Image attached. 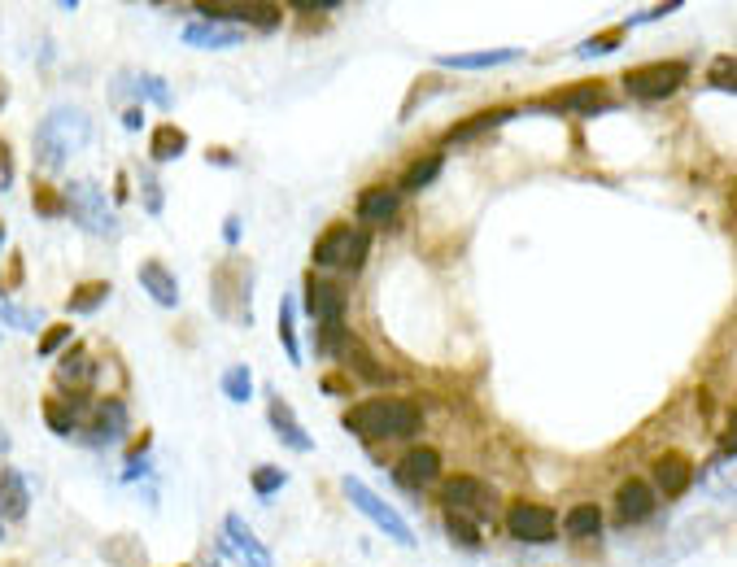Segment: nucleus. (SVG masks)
<instances>
[{
  "mask_svg": "<svg viewBox=\"0 0 737 567\" xmlns=\"http://www.w3.org/2000/svg\"><path fill=\"white\" fill-rule=\"evenodd\" d=\"M223 541H227V550H232V559H240L245 567H275V554L253 537V528L240 520L236 511L223 515Z\"/></svg>",
  "mask_w": 737,
  "mask_h": 567,
  "instance_id": "obj_9",
  "label": "nucleus"
},
{
  "mask_svg": "<svg viewBox=\"0 0 737 567\" xmlns=\"http://www.w3.org/2000/svg\"><path fill=\"white\" fill-rule=\"evenodd\" d=\"M179 153H188V136H184V131H179L175 123L153 127V136H149V158H153V162H175Z\"/></svg>",
  "mask_w": 737,
  "mask_h": 567,
  "instance_id": "obj_25",
  "label": "nucleus"
},
{
  "mask_svg": "<svg viewBox=\"0 0 737 567\" xmlns=\"http://www.w3.org/2000/svg\"><path fill=\"white\" fill-rule=\"evenodd\" d=\"M341 358H345V367L354 371V376H362L367 384H389V380H393L389 371H384V367H380L376 358H371L362 345H345V354H341Z\"/></svg>",
  "mask_w": 737,
  "mask_h": 567,
  "instance_id": "obj_31",
  "label": "nucleus"
},
{
  "mask_svg": "<svg viewBox=\"0 0 737 567\" xmlns=\"http://www.w3.org/2000/svg\"><path fill=\"white\" fill-rule=\"evenodd\" d=\"M219 389H223V397H232L236 406L253 402V376H249V367H245V363L227 367V371H223V380H219Z\"/></svg>",
  "mask_w": 737,
  "mask_h": 567,
  "instance_id": "obj_35",
  "label": "nucleus"
},
{
  "mask_svg": "<svg viewBox=\"0 0 737 567\" xmlns=\"http://www.w3.org/2000/svg\"><path fill=\"white\" fill-rule=\"evenodd\" d=\"M192 14L201 22H223V27H258V31H275L280 27V5H192Z\"/></svg>",
  "mask_w": 737,
  "mask_h": 567,
  "instance_id": "obj_8",
  "label": "nucleus"
},
{
  "mask_svg": "<svg viewBox=\"0 0 737 567\" xmlns=\"http://www.w3.org/2000/svg\"><path fill=\"white\" fill-rule=\"evenodd\" d=\"M511 118H515L511 105H498V110H485V114L467 118V123H458V127L450 131V140H471V136H480V131H493V127L511 123Z\"/></svg>",
  "mask_w": 737,
  "mask_h": 567,
  "instance_id": "obj_30",
  "label": "nucleus"
},
{
  "mask_svg": "<svg viewBox=\"0 0 737 567\" xmlns=\"http://www.w3.org/2000/svg\"><path fill=\"white\" fill-rule=\"evenodd\" d=\"M123 432H127V402L123 397H101V402L92 406V419H88V445H114V441H123Z\"/></svg>",
  "mask_w": 737,
  "mask_h": 567,
  "instance_id": "obj_10",
  "label": "nucleus"
},
{
  "mask_svg": "<svg viewBox=\"0 0 737 567\" xmlns=\"http://www.w3.org/2000/svg\"><path fill=\"white\" fill-rule=\"evenodd\" d=\"M441 166H445L441 153H428V158H419V162L402 175V188H397V192H424V188H432V179L441 175Z\"/></svg>",
  "mask_w": 737,
  "mask_h": 567,
  "instance_id": "obj_32",
  "label": "nucleus"
},
{
  "mask_svg": "<svg viewBox=\"0 0 737 567\" xmlns=\"http://www.w3.org/2000/svg\"><path fill=\"white\" fill-rule=\"evenodd\" d=\"M267 424L275 428V437H280V445H288V450H297V454H310V450H314V437H310L306 428H301V419L293 415V410H288L284 397H271Z\"/></svg>",
  "mask_w": 737,
  "mask_h": 567,
  "instance_id": "obj_14",
  "label": "nucleus"
},
{
  "mask_svg": "<svg viewBox=\"0 0 737 567\" xmlns=\"http://www.w3.org/2000/svg\"><path fill=\"white\" fill-rule=\"evenodd\" d=\"M110 280H92V284H79L75 293L66 297V310L70 315H96V310L105 306V301H110Z\"/></svg>",
  "mask_w": 737,
  "mask_h": 567,
  "instance_id": "obj_27",
  "label": "nucleus"
},
{
  "mask_svg": "<svg viewBox=\"0 0 737 567\" xmlns=\"http://www.w3.org/2000/svg\"><path fill=\"white\" fill-rule=\"evenodd\" d=\"M306 288H310V297H306L310 315L319 323H341V315H345V293H341V288L319 284V280H306Z\"/></svg>",
  "mask_w": 737,
  "mask_h": 567,
  "instance_id": "obj_24",
  "label": "nucleus"
},
{
  "mask_svg": "<svg viewBox=\"0 0 737 567\" xmlns=\"http://www.w3.org/2000/svg\"><path fill=\"white\" fill-rule=\"evenodd\" d=\"M445 533L454 537V546H467V550L480 546V528L471 524V520H463L458 511H445Z\"/></svg>",
  "mask_w": 737,
  "mask_h": 567,
  "instance_id": "obj_37",
  "label": "nucleus"
},
{
  "mask_svg": "<svg viewBox=\"0 0 737 567\" xmlns=\"http://www.w3.org/2000/svg\"><path fill=\"white\" fill-rule=\"evenodd\" d=\"M371 240L358 227H332L328 236H319L314 245V267H328V271H362L367 262Z\"/></svg>",
  "mask_w": 737,
  "mask_h": 567,
  "instance_id": "obj_6",
  "label": "nucleus"
},
{
  "mask_svg": "<svg viewBox=\"0 0 737 567\" xmlns=\"http://www.w3.org/2000/svg\"><path fill=\"white\" fill-rule=\"evenodd\" d=\"M205 158H210L214 166H236V158H232V153H227V149H210V153H205Z\"/></svg>",
  "mask_w": 737,
  "mask_h": 567,
  "instance_id": "obj_48",
  "label": "nucleus"
},
{
  "mask_svg": "<svg viewBox=\"0 0 737 567\" xmlns=\"http://www.w3.org/2000/svg\"><path fill=\"white\" fill-rule=\"evenodd\" d=\"M345 345H349L345 323H319V354L323 358H341Z\"/></svg>",
  "mask_w": 737,
  "mask_h": 567,
  "instance_id": "obj_38",
  "label": "nucleus"
},
{
  "mask_svg": "<svg viewBox=\"0 0 737 567\" xmlns=\"http://www.w3.org/2000/svg\"><path fill=\"white\" fill-rule=\"evenodd\" d=\"M280 349L288 354V363L301 367V341H297V310H293V297H280Z\"/></svg>",
  "mask_w": 737,
  "mask_h": 567,
  "instance_id": "obj_33",
  "label": "nucleus"
},
{
  "mask_svg": "<svg viewBox=\"0 0 737 567\" xmlns=\"http://www.w3.org/2000/svg\"><path fill=\"white\" fill-rule=\"evenodd\" d=\"M0 249H5V227H0Z\"/></svg>",
  "mask_w": 737,
  "mask_h": 567,
  "instance_id": "obj_51",
  "label": "nucleus"
},
{
  "mask_svg": "<svg viewBox=\"0 0 737 567\" xmlns=\"http://www.w3.org/2000/svg\"><path fill=\"white\" fill-rule=\"evenodd\" d=\"M70 336H75V328H70V323H53V328L40 332V345H35V354H40V358H53L62 345H70Z\"/></svg>",
  "mask_w": 737,
  "mask_h": 567,
  "instance_id": "obj_39",
  "label": "nucleus"
},
{
  "mask_svg": "<svg viewBox=\"0 0 737 567\" xmlns=\"http://www.w3.org/2000/svg\"><path fill=\"white\" fill-rule=\"evenodd\" d=\"M223 240H227V245H240V219H236V214L223 223Z\"/></svg>",
  "mask_w": 737,
  "mask_h": 567,
  "instance_id": "obj_47",
  "label": "nucleus"
},
{
  "mask_svg": "<svg viewBox=\"0 0 737 567\" xmlns=\"http://www.w3.org/2000/svg\"><path fill=\"white\" fill-rule=\"evenodd\" d=\"M9 454V432H5V424H0V458Z\"/></svg>",
  "mask_w": 737,
  "mask_h": 567,
  "instance_id": "obj_49",
  "label": "nucleus"
},
{
  "mask_svg": "<svg viewBox=\"0 0 737 567\" xmlns=\"http://www.w3.org/2000/svg\"><path fill=\"white\" fill-rule=\"evenodd\" d=\"M397 205H402V192L397 188H367L358 197V219L362 223H389V219H397Z\"/></svg>",
  "mask_w": 737,
  "mask_h": 567,
  "instance_id": "obj_23",
  "label": "nucleus"
},
{
  "mask_svg": "<svg viewBox=\"0 0 737 567\" xmlns=\"http://www.w3.org/2000/svg\"><path fill=\"white\" fill-rule=\"evenodd\" d=\"M685 75H690L685 62H646V66L624 70L620 83L628 96H637V101H668V96L681 92Z\"/></svg>",
  "mask_w": 737,
  "mask_h": 567,
  "instance_id": "obj_5",
  "label": "nucleus"
},
{
  "mask_svg": "<svg viewBox=\"0 0 737 567\" xmlns=\"http://www.w3.org/2000/svg\"><path fill=\"white\" fill-rule=\"evenodd\" d=\"M92 380H96V363H92V354H88L83 345H70L66 354H62V363H57V384H62L66 393H83Z\"/></svg>",
  "mask_w": 737,
  "mask_h": 567,
  "instance_id": "obj_19",
  "label": "nucleus"
},
{
  "mask_svg": "<svg viewBox=\"0 0 737 567\" xmlns=\"http://www.w3.org/2000/svg\"><path fill=\"white\" fill-rule=\"evenodd\" d=\"M650 472H655V485H650V489L668 493V498H681V493L690 489V480H694V463L681 450H668V454L655 458V467H650Z\"/></svg>",
  "mask_w": 737,
  "mask_h": 567,
  "instance_id": "obj_13",
  "label": "nucleus"
},
{
  "mask_svg": "<svg viewBox=\"0 0 737 567\" xmlns=\"http://www.w3.org/2000/svg\"><path fill=\"white\" fill-rule=\"evenodd\" d=\"M437 476H441V454L432 450V445H415L393 472V480L406 489H428Z\"/></svg>",
  "mask_w": 737,
  "mask_h": 567,
  "instance_id": "obj_12",
  "label": "nucleus"
},
{
  "mask_svg": "<svg viewBox=\"0 0 737 567\" xmlns=\"http://www.w3.org/2000/svg\"><path fill=\"white\" fill-rule=\"evenodd\" d=\"M249 284H253V275H249V267H245V275H240V288H236V297H240V323H249ZM232 315V301H227V280H223V271L214 275V315Z\"/></svg>",
  "mask_w": 737,
  "mask_h": 567,
  "instance_id": "obj_34",
  "label": "nucleus"
},
{
  "mask_svg": "<svg viewBox=\"0 0 737 567\" xmlns=\"http://www.w3.org/2000/svg\"><path fill=\"white\" fill-rule=\"evenodd\" d=\"M341 424L358 441H410L424 432V410L410 397H371V402L349 406Z\"/></svg>",
  "mask_w": 737,
  "mask_h": 567,
  "instance_id": "obj_1",
  "label": "nucleus"
},
{
  "mask_svg": "<svg viewBox=\"0 0 737 567\" xmlns=\"http://www.w3.org/2000/svg\"><path fill=\"white\" fill-rule=\"evenodd\" d=\"M550 105H554V110H567V114H602V110L611 105V96H607V88H602V83H581V88L554 96Z\"/></svg>",
  "mask_w": 737,
  "mask_h": 567,
  "instance_id": "obj_22",
  "label": "nucleus"
},
{
  "mask_svg": "<svg viewBox=\"0 0 737 567\" xmlns=\"http://www.w3.org/2000/svg\"><path fill=\"white\" fill-rule=\"evenodd\" d=\"M136 280H140L144 293H149V297L157 301V306H166V310H175V306H179V280L171 275V267H166V262H157V258L140 262Z\"/></svg>",
  "mask_w": 737,
  "mask_h": 567,
  "instance_id": "obj_17",
  "label": "nucleus"
},
{
  "mask_svg": "<svg viewBox=\"0 0 737 567\" xmlns=\"http://www.w3.org/2000/svg\"><path fill=\"white\" fill-rule=\"evenodd\" d=\"M66 201V214L75 219L83 232L101 236V240H114L118 236V219H114V205L105 201V192L92 184V179H79V184H70L62 192Z\"/></svg>",
  "mask_w": 737,
  "mask_h": 567,
  "instance_id": "obj_3",
  "label": "nucleus"
},
{
  "mask_svg": "<svg viewBox=\"0 0 737 567\" xmlns=\"http://www.w3.org/2000/svg\"><path fill=\"white\" fill-rule=\"evenodd\" d=\"M245 31L240 27H223V22H188L184 27V44L188 48H210V53H223V48H240Z\"/></svg>",
  "mask_w": 737,
  "mask_h": 567,
  "instance_id": "obj_18",
  "label": "nucleus"
},
{
  "mask_svg": "<svg viewBox=\"0 0 737 567\" xmlns=\"http://www.w3.org/2000/svg\"><path fill=\"white\" fill-rule=\"evenodd\" d=\"M123 127H127V131H140V127H144V110H140V105H131V110L123 114Z\"/></svg>",
  "mask_w": 737,
  "mask_h": 567,
  "instance_id": "obj_46",
  "label": "nucleus"
},
{
  "mask_svg": "<svg viewBox=\"0 0 737 567\" xmlns=\"http://www.w3.org/2000/svg\"><path fill=\"white\" fill-rule=\"evenodd\" d=\"M524 57V48H485V53H441L437 66L445 70H493V66H511Z\"/></svg>",
  "mask_w": 737,
  "mask_h": 567,
  "instance_id": "obj_20",
  "label": "nucleus"
},
{
  "mask_svg": "<svg viewBox=\"0 0 737 567\" xmlns=\"http://www.w3.org/2000/svg\"><path fill=\"white\" fill-rule=\"evenodd\" d=\"M676 9H681V0H668V5H655V9H637V14H628V18H624V27H642V22H659V18L676 14Z\"/></svg>",
  "mask_w": 737,
  "mask_h": 567,
  "instance_id": "obj_42",
  "label": "nucleus"
},
{
  "mask_svg": "<svg viewBox=\"0 0 737 567\" xmlns=\"http://www.w3.org/2000/svg\"><path fill=\"white\" fill-rule=\"evenodd\" d=\"M563 528H567V537H598L602 533V506H594V502L572 506V511H567V520H563Z\"/></svg>",
  "mask_w": 737,
  "mask_h": 567,
  "instance_id": "obj_29",
  "label": "nucleus"
},
{
  "mask_svg": "<svg viewBox=\"0 0 737 567\" xmlns=\"http://www.w3.org/2000/svg\"><path fill=\"white\" fill-rule=\"evenodd\" d=\"M0 323H9L14 332H44V310L18 306V301H9V293L0 288Z\"/></svg>",
  "mask_w": 737,
  "mask_h": 567,
  "instance_id": "obj_26",
  "label": "nucleus"
},
{
  "mask_svg": "<svg viewBox=\"0 0 737 567\" xmlns=\"http://www.w3.org/2000/svg\"><path fill=\"white\" fill-rule=\"evenodd\" d=\"M341 489H345V498L354 502V511H358V515H367V520L376 524L384 537H393L397 546H415V528H410V524L402 520V515H397L393 506L380 498L376 489H367L358 476H345V480H341Z\"/></svg>",
  "mask_w": 737,
  "mask_h": 567,
  "instance_id": "obj_4",
  "label": "nucleus"
},
{
  "mask_svg": "<svg viewBox=\"0 0 737 567\" xmlns=\"http://www.w3.org/2000/svg\"><path fill=\"white\" fill-rule=\"evenodd\" d=\"M83 144H92V118L75 110V105H57L44 114V123L35 127V166L40 171H62Z\"/></svg>",
  "mask_w": 737,
  "mask_h": 567,
  "instance_id": "obj_2",
  "label": "nucleus"
},
{
  "mask_svg": "<svg viewBox=\"0 0 737 567\" xmlns=\"http://www.w3.org/2000/svg\"><path fill=\"white\" fill-rule=\"evenodd\" d=\"M140 188H144V210H149L153 219H157V214L166 210V197H162V184L153 179V171H144V175H140Z\"/></svg>",
  "mask_w": 737,
  "mask_h": 567,
  "instance_id": "obj_41",
  "label": "nucleus"
},
{
  "mask_svg": "<svg viewBox=\"0 0 737 567\" xmlns=\"http://www.w3.org/2000/svg\"><path fill=\"white\" fill-rule=\"evenodd\" d=\"M31 511V489L22 472L14 467H0V524H22Z\"/></svg>",
  "mask_w": 737,
  "mask_h": 567,
  "instance_id": "obj_15",
  "label": "nucleus"
},
{
  "mask_svg": "<svg viewBox=\"0 0 737 567\" xmlns=\"http://www.w3.org/2000/svg\"><path fill=\"white\" fill-rule=\"evenodd\" d=\"M441 502H445V511H480L485 506V485H480L476 476H450L441 485Z\"/></svg>",
  "mask_w": 737,
  "mask_h": 567,
  "instance_id": "obj_21",
  "label": "nucleus"
},
{
  "mask_svg": "<svg viewBox=\"0 0 737 567\" xmlns=\"http://www.w3.org/2000/svg\"><path fill=\"white\" fill-rule=\"evenodd\" d=\"M655 489L646 485L642 476H628L620 489H615V515H620L624 524H642V520H650L655 515Z\"/></svg>",
  "mask_w": 737,
  "mask_h": 567,
  "instance_id": "obj_11",
  "label": "nucleus"
},
{
  "mask_svg": "<svg viewBox=\"0 0 737 567\" xmlns=\"http://www.w3.org/2000/svg\"><path fill=\"white\" fill-rule=\"evenodd\" d=\"M615 48H620V31H607V35H589V40L576 48V57H607V53H615Z\"/></svg>",
  "mask_w": 737,
  "mask_h": 567,
  "instance_id": "obj_40",
  "label": "nucleus"
},
{
  "mask_svg": "<svg viewBox=\"0 0 737 567\" xmlns=\"http://www.w3.org/2000/svg\"><path fill=\"white\" fill-rule=\"evenodd\" d=\"M83 410H88V393L44 397V424H48V432H57V437H75Z\"/></svg>",
  "mask_w": 737,
  "mask_h": 567,
  "instance_id": "obj_16",
  "label": "nucleus"
},
{
  "mask_svg": "<svg viewBox=\"0 0 737 567\" xmlns=\"http://www.w3.org/2000/svg\"><path fill=\"white\" fill-rule=\"evenodd\" d=\"M136 83H123V88H114V96L118 92H136L140 101H153L157 110H171L175 105V92L166 88V79H157V75H131Z\"/></svg>",
  "mask_w": 737,
  "mask_h": 567,
  "instance_id": "obj_28",
  "label": "nucleus"
},
{
  "mask_svg": "<svg viewBox=\"0 0 737 567\" xmlns=\"http://www.w3.org/2000/svg\"><path fill=\"white\" fill-rule=\"evenodd\" d=\"M506 533L524 546H550L554 541V511L541 502H511L506 511Z\"/></svg>",
  "mask_w": 737,
  "mask_h": 567,
  "instance_id": "obj_7",
  "label": "nucleus"
},
{
  "mask_svg": "<svg viewBox=\"0 0 737 567\" xmlns=\"http://www.w3.org/2000/svg\"><path fill=\"white\" fill-rule=\"evenodd\" d=\"M9 188H14V153L0 140V192H9Z\"/></svg>",
  "mask_w": 737,
  "mask_h": 567,
  "instance_id": "obj_45",
  "label": "nucleus"
},
{
  "mask_svg": "<svg viewBox=\"0 0 737 567\" xmlns=\"http://www.w3.org/2000/svg\"><path fill=\"white\" fill-rule=\"evenodd\" d=\"M35 214H40V219H53V214H66V201L57 197V192H48V188H35Z\"/></svg>",
  "mask_w": 737,
  "mask_h": 567,
  "instance_id": "obj_43",
  "label": "nucleus"
},
{
  "mask_svg": "<svg viewBox=\"0 0 737 567\" xmlns=\"http://www.w3.org/2000/svg\"><path fill=\"white\" fill-rule=\"evenodd\" d=\"M249 485H253L258 498H275V493L288 485V472H284V467H275V463H262V467H253Z\"/></svg>",
  "mask_w": 737,
  "mask_h": 567,
  "instance_id": "obj_36",
  "label": "nucleus"
},
{
  "mask_svg": "<svg viewBox=\"0 0 737 567\" xmlns=\"http://www.w3.org/2000/svg\"><path fill=\"white\" fill-rule=\"evenodd\" d=\"M341 0H293V14H336Z\"/></svg>",
  "mask_w": 737,
  "mask_h": 567,
  "instance_id": "obj_44",
  "label": "nucleus"
},
{
  "mask_svg": "<svg viewBox=\"0 0 737 567\" xmlns=\"http://www.w3.org/2000/svg\"><path fill=\"white\" fill-rule=\"evenodd\" d=\"M5 101H9V88H5V79H0V110H5Z\"/></svg>",
  "mask_w": 737,
  "mask_h": 567,
  "instance_id": "obj_50",
  "label": "nucleus"
}]
</instances>
